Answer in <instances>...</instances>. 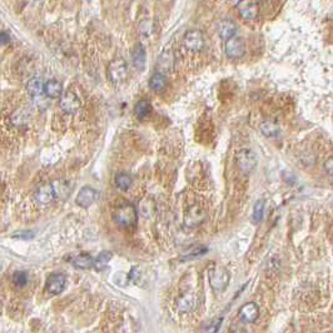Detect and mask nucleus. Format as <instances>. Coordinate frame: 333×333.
Segmentation results:
<instances>
[{"label": "nucleus", "instance_id": "c85d7f7f", "mask_svg": "<svg viewBox=\"0 0 333 333\" xmlns=\"http://www.w3.org/2000/svg\"><path fill=\"white\" fill-rule=\"evenodd\" d=\"M208 252V248L207 247H203V245H200V247H197L196 249H193V251H191L189 253H187L185 256H183L182 258H180V261H191V259H194V258H198V257L203 256V254H205Z\"/></svg>", "mask_w": 333, "mask_h": 333}, {"label": "nucleus", "instance_id": "1a4fd4ad", "mask_svg": "<svg viewBox=\"0 0 333 333\" xmlns=\"http://www.w3.org/2000/svg\"><path fill=\"white\" fill-rule=\"evenodd\" d=\"M66 283L67 277L63 273H53L46 279L45 290L50 294H59L66 288Z\"/></svg>", "mask_w": 333, "mask_h": 333}, {"label": "nucleus", "instance_id": "5701e85b", "mask_svg": "<svg viewBox=\"0 0 333 333\" xmlns=\"http://www.w3.org/2000/svg\"><path fill=\"white\" fill-rule=\"evenodd\" d=\"M165 84H167V80H165L164 74L160 73V71L153 73L151 79H149V87H151L153 90H162L165 87Z\"/></svg>", "mask_w": 333, "mask_h": 333}, {"label": "nucleus", "instance_id": "f03ea898", "mask_svg": "<svg viewBox=\"0 0 333 333\" xmlns=\"http://www.w3.org/2000/svg\"><path fill=\"white\" fill-rule=\"evenodd\" d=\"M208 277H209V283H211L212 288L216 292H222L223 289H225L231 279L229 272L223 267H213L209 269Z\"/></svg>", "mask_w": 333, "mask_h": 333}, {"label": "nucleus", "instance_id": "a878e982", "mask_svg": "<svg viewBox=\"0 0 333 333\" xmlns=\"http://www.w3.org/2000/svg\"><path fill=\"white\" fill-rule=\"evenodd\" d=\"M174 59L173 55L171 54V51H167V53H163L159 57V68L164 69V70H171L172 67H173Z\"/></svg>", "mask_w": 333, "mask_h": 333}, {"label": "nucleus", "instance_id": "39448f33", "mask_svg": "<svg viewBox=\"0 0 333 333\" xmlns=\"http://www.w3.org/2000/svg\"><path fill=\"white\" fill-rule=\"evenodd\" d=\"M183 45L191 51H200L204 46V35L200 30H188L183 37Z\"/></svg>", "mask_w": 333, "mask_h": 333}, {"label": "nucleus", "instance_id": "4be33fe9", "mask_svg": "<svg viewBox=\"0 0 333 333\" xmlns=\"http://www.w3.org/2000/svg\"><path fill=\"white\" fill-rule=\"evenodd\" d=\"M113 258V254L108 251H104L102 253H99L97 256V258L93 261V267L97 270H102L108 266V263L111 262V259Z\"/></svg>", "mask_w": 333, "mask_h": 333}, {"label": "nucleus", "instance_id": "7ed1b4c3", "mask_svg": "<svg viewBox=\"0 0 333 333\" xmlns=\"http://www.w3.org/2000/svg\"><path fill=\"white\" fill-rule=\"evenodd\" d=\"M236 162L239 171L244 174H249L257 165V155L252 149L243 148L237 153Z\"/></svg>", "mask_w": 333, "mask_h": 333}, {"label": "nucleus", "instance_id": "bb28decb", "mask_svg": "<svg viewBox=\"0 0 333 333\" xmlns=\"http://www.w3.org/2000/svg\"><path fill=\"white\" fill-rule=\"evenodd\" d=\"M12 281L13 285H14L15 287L22 288L28 283V274H26L25 272H23V270H18V272H15V273L13 274Z\"/></svg>", "mask_w": 333, "mask_h": 333}, {"label": "nucleus", "instance_id": "393cba45", "mask_svg": "<svg viewBox=\"0 0 333 333\" xmlns=\"http://www.w3.org/2000/svg\"><path fill=\"white\" fill-rule=\"evenodd\" d=\"M194 303V297L192 294H184L182 296V298L178 301V308H179L180 312H188L189 310H192Z\"/></svg>", "mask_w": 333, "mask_h": 333}, {"label": "nucleus", "instance_id": "9d476101", "mask_svg": "<svg viewBox=\"0 0 333 333\" xmlns=\"http://www.w3.org/2000/svg\"><path fill=\"white\" fill-rule=\"evenodd\" d=\"M98 197H99L98 191H95L94 188H91L89 185H86L78 193L77 198H75V203L82 208H88L98 200Z\"/></svg>", "mask_w": 333, "mask_h": 333}, {"label": "nucleus", "instance_id": "ddd939ff", "mask_svg": "<svg viewBox=\"0 0 333 333\" xmlns=\"http://www.w3.org/2000/svg\"><path fill=\"white\" fill-rule=\"evenodd\" d=\"M205 220V211L202 209L200 205H193V207L185 214V225L188 227H197L202 224Z\"/></svg>", "mask_w": 333, "mask_h": 333}, {"label": "nucleus", "instance_id": "b1692460", "mask_svg": "<svg viewBox=\"0 0 333 333\" xmlns=\"http://www.w3.org/2000/svg\"><path fill=\"white\" fill-rule=\"evenodd\" d=\"M114 182L118 188L122 189V191H127L132 185V177L128 173H124V172H120L115 176L114 178Z\"/></svg>", "mask_w": 333, "mask_h": 333}, {"label": "nucleus", "instance_id": "c756f323", "mask_svg": "<svg viewBox=\"0 0 333 333\" xmlns=\"http://www.w3.org/2000/svg\"><path fill=\"white\" fill-rule=\"evenodd\" d=\"M222 321H223V317H220V318L216 319V321L211 322V323H208V325H205L204 331H203V332H204V333H217V332H218V330L221 328Z\"/></svg>", "mask_w": 333, "mask_h": 333}, {"label": "nucleus", "instance_id": "6ab92c4d", "mask_svg": "<svg viewBox=\"0 0 333 333\" xmlns=\"http://www.w3.org/2000/svg\"><path fill=\"white\" fill-rule=\"evenodd\" d=\"M259 131H261V133H262L265 137L274 138L279 134V127L277 123L272 122V120H266V122L261 123Z\"/></svg>", "mask_w": 333, "mask_h": 333}, {"label": "nucleus", "instance_id": "6e6552de", "mask_svg": "<svg viewBox=\"0 0 333 333\" xmlns=\"http://www.w3.org/2000/svg\"><path fill=\"white\" fill-rule=\"evenodd\" d=\"M237 10L239 13V17L243 18V19L252 20L254 18H257L259 12L258 3L256 0H241L238 4H237Z\"/></svg>", "mask_w": 333, "mask_h": 333}, {"label": "nucleus", "instance_id": "412c9836", "mask_svg": "<svg viewBox=\"0 0 333 333\" xmlns=\"http://www.w3.org/2000/svg\"><path fill=\"white\" fill-rule=\"evenodd\" d=\"M28 90H29V94L33 95V97H39V95L43 94L44 93L43 80L38 77L33 78V79L30 80L28 84Z\"/></svg>", "mask_w": 333, "mask_h": 333}, {"label": "nucleus", "instance_id": "cd10ccee", "mask_svg": "<svg viewBox=\"0 0 333 333\" xmlns=\"http://www.w3.org/2000/svg\"><path fill=\"white\" fill-rule=\"evenodd\" d=\"M263 212H265V202L263 200H257L256 204L253 207V214H252V221L254 223L261 222L263 217Z\"/></svg>", "mask_w": 333, "mask_h": 333}, {"label": "nucleus", "instance_id": "9b49d317", "mask_svg": "<svg viewBox=\"0 0 333 333\" xmlns=\"http://www.w3.org/2000/svg\"><path fill=\"white\" fill-rule=\"evenodd\" d=\"M34 197H35V200L43 205L50 204L53 200H57V197H55V192H54V187H53L51 183H46V184L40 185L39 188L37 189V192H35Z\"/></svg>", "mask_w": 333, "mask_h": 333}, {"label": "nucleus", "instance_id": "423d86ee", "mask_svg": "<svg viewBox=\"0 0 333 333\" xmlns=\"http://www.w3.org/2000/svg\"><path fill=\"white\" fill-rule=\"evenodd\" d=\"M60 108L68 114H74L79 111L80 100L74 91H66L60 95Z\"/></svg>", "mask_w": 333, "mask_h": 333}, {"label": "nucleus", "instance_id": "aec40b11", "mask_svg": "<svg viewBox=\"0 0 333 333\" xmlns=\"http://www.w3.org/2000/svg\"><path fill=\"white\" fill-rule=\"evenodd\" d=\"M151 111L152 106L148 100H139V102L135 104V107H134V115H135L138 119H144V118H147Z\"/></svg>", "mask_w": 333, "mask_h": 333}, {"label": "nucleus", "instance_id": "f257e3e1", "mask_svg": "<svg viewBox=\"0 0 333 333\" xmlns=\"http://www.w3.org/2000/svg\"><path fill=\"white\" fill-rule=\"evenodd\" d=\"M113 218L118 225L123 229H129L137 224V209L132 203L122 202L114 209Z\"/></svg>", "mask_w": 333, "mask_h": 333}, {"label": "nucleus", "instance_id": "7c9ffc66", "mask_svg": "<svg viewBox=\"0 0 333 333\" xmlns=\"http://www.w3.org/2000/svg\"><path fill=\"white\" fill-rule=\"evenodd\" d=\"M325 171L328 176L332 177V173H333V158L332 157H330L325 162Z\"/></svg>", "mask_w": 333, "mask_h": 333}, {"label": "nucleus", "instance_id": "0eeeda50", "mask_svg": "<svg viewBox=\"0 0 333 333\" xmlns=\"http://www.w3.org/2000/svg\"><path fill=\"white\" fill-rule=\"evenodd\" d=\"M244 42H243L241 38H231V39L225 40L224 45V51L227 54L228 58H232V59H238V58L243 57L244 54Z\"/></svg>", "mask_w": 333, "mask_h": 333}, {"label": "nucleus", "instance_id": "f3484780", "mask_svg": "<svg viewBox=\"0 0 333 333\" xmlns=\"http://www.w3.org/2000/svg\"><path fill=\"white\" fill-rule=\"evenodd\" d=\"M93 261H94V258L90 254L83 253L79 256H75L71 261V265L78 269H89V268L93 267Z\"/></svg>", "mask_w": 333, "mask_h": 333}, {"label": "nucleus", "instance_id": "2f4dec72", "mask_svg": "<svg viewBox=\"0 0 333 333\" xmlns=\"http://www.w3.org/2000/svg\"><path fill=\"white\" fill-rule=\"evenodd\" d=\"M14 237H19V238H26V239H30L34 237V233H32V232H22L20 234H15Z\"/></svg>", "mask_w": 333, "mask_h": 333}, {"label": "nucleus", "instance_id": "dca6fc26", "mask_svg": "<svg viewBox=\"0 0 333 333\" xmlns=\"http://www.w3.org/2000/svg\"><path fill=\"white\" fill-rule=\"evenodd\" d=\"M44 93L48 98H59L60 95L63 94V88H62V84H60L58 80H48V82L44 84Z\"/></svg>", "mask_w": 333, "mask_h": 333}, {"label": "nucleus", "instance_id": "4468645a", "mask_svg": "<svg viewBox=\"0 0 333 333\" xmlns=\"http://www.w3.org/2000/svg\"><path fill=\"white\" fill-rule=\"evenodd\" d=\"M237 33V25L234 22L229 19L222 20L218 25V34L223 40H228L233 38Z\"/></svg>", "mask_w": 333, "mask_h": 333}, {"label": "nucleus", "instance_id": "20e7f679", "mask_svg": "<svg viewBox=\"0 0 333 333\" xmlns=\"http://www.w3.org/2000/svg\"><path fill=\"white\" fill-rule=\"evenodd\" d=\"M127 75H128V67L126 60L122 58L111 60L108 66V79L114 84H118L126 80Z\"/></svg>", "mask_w": 333, "mask_h": 333}, {"label": "nucleus", "instance_id": "2eb2a0df", "mask_svg": "<svg viewBox=\"0 0 333 333\" xmlns=\"http://www.w3.org/2000/svg\"><path fill=\"white\" fill-rule=\"evenodd\" d=\"M132 62L139 70H142L145 64V49L143 44L138 43L134 45L133 50H132Z\"/></svg>", "mask_w": 333, "mask_h": 333}, {"label": "nucleus", "instance_id": "a211bd4d", "mask_svg": "<svg viewBox=\"0 0 333 333\" xmlns=\"http://www.w3.org/2000/svg\"><path fill=\"white\" fill-rule=\"evenodd\" d=\"M53 187H54V192H55V197L57 200H66L67 197L69 196L70 193V185H69L68 182L63 179H58L51 182Z\"/></svg>", "mask_w": 333, "mask_h": 333}, {"label": "nucleus", "instance_id": "f8f14e48", "mask_svg": "<svg viewBox=\"0 0 333 333\" xmlns=\"http://www.w3.org/2000/svg\"><path fill=\"white\" fill-rule=\"evenodd\" d=\"M259 316V307L254 302H248L245 305L239 308L238 317L244 323H252L256 321Z\"/></svg>", "mask_w": 333, "mask_h": 333}]
</instances>
